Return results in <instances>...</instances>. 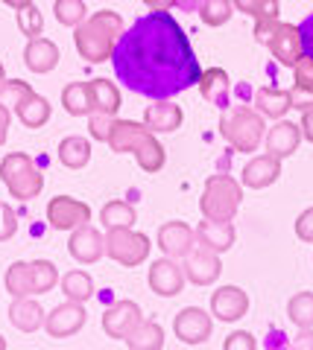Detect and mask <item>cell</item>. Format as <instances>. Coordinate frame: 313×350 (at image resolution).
Segmentation results:
<instances>
[{"label":"cell","instance_id":"4dcf8cb0","mask_svg":"<svg viewBox=\"0 0 313 350\" xmlns=\"http://www.w3.org/2000/svg\"><path fill=\"white\" fill-rule=\"evenodd\" d=\"M15 114L27 129H41L50 120V103L45 100V96H38L36 91H32L27 100L15 108Z\"/></svg>","mask_w":313,"mask_h":350},{"label":"cell","instance_id":"816d5d0a","mask_svg":"<svg viewBox=\"0 0 313 350\" xmlns=\"http://www.w3.org/2000/svg\"><path fill=\"white\" fill-rule=\"evenodd\" d=\"M296 347L299 350H313V327H305V330L296 336Z\"/></svg>","mask_w":313,"mask_h":350},{"label":"cell","instance_id":"7402d4cb","mask_svg":"<svg viewBox=\"0 0 313 350\" xmlns=\"http://www.w3.org/2000/svg\"><path fill=\"white\" fill-rule=\"evenodd\" d=\"M24 64L32 73H50L59 64V47L50 38H29L24 50Z\"/></svg>","mask_w":313,"mask_h":350},{"label":"cell","instance_id":"c3c4849f","mask_svg":"<svg viewBox=\"0 0 313 350\" xmlns=\"http://www.w3.org/2000/svg\"><path fill=\"white\" fill-rule=\"evenodd\" d=\"M9 126H12V111H9L6 105H0V146H3L9 137Z\"/></svg>","mask_w":313,"mask_h":350},{"label":"cell","instance_id":"681fc988","mask_svg":"<svg viewBox=\"0 0 313 350\" xmlns=\"http://www.w3.org/2000/svg\"><path fill=\"white\" fill-rule=\"evenodd\" d=\"M299 129H301V137L310 140V144H313V108H308V111H301V123H299Z\"/></svg>","mask_w":313,"mask_h":350},{"label":"cell","instance_id":"3957f363","mask_svg":"<svg viewBox=\"0 0 313 350\" xmlns=\"http://www.w3.org/2000/svg\"><path fill=\"white\" fill-rule=\"evenodd\" d=\"M109 146L114 152H121V155L123 152H132L138 167L144 172H153V175L164 167V161H167V152L155 140V135L144 123H135V120H114Z\"/></svg>","mask_w":313,"mask_h":350},{"label":"cell","instance_id":"44dd1931","mask_svg":"<svg viewBox=\"0 0 313 350\" xmlns=\"http://www.w3.org/2000/svg\"><path fill=\"white\" fill-rule=\"evenodd\" d=\"M197 239H199V245L205 248H211V251H217V254H223V251H229L234 245V225L231 222H214V219H202V222L197 225Z\"/></svg>","mask_w":313,"mask_h":350},{"label":"cell","instance_id":"ffe728a7","mask_svg":"<svg viewBox=\"0 0 313 350\" xmlns=\"http://www.w3.org/2000/svg\"><path fill=\"white\" fill-rule=\"evenodd\" d=\"M181 120H185L181 105H173L167 100H155L153 105H147V111H144V126L153 131V135H170V131H176L181 126Z\"/></svg>","mask_w":313,"mask_h":350},{"label":"cell","instance_id":"83f0119b","mask_svg":"<svg viewBox=\"0 0 313 350\" xmlns=\"http://www.w3.org/2000/svg\"><path fill=\"white\" fill-rule=\"evenodd\" d=\"M123 342L132 350H161L164 347V327L155 321H141Z\"/></svg>","mask_w":313,"mask_h":350},{"label":"cell","instance_id":"603a6c76","mask_svg":"<svg viewBox=\"0 0 313 350\" xmlns=\"http://www.w3.org/2000/svg\"><path fill=\"white\" fill-rule=\"evenodd\" d=\"M9 321L21 333H36L38 327H45V310H41L38 301L24 295V298H15L12 306H9Z\"/></svg>","mask_w":313,"mask_h":350},{"label":"cell","instance_id":"9a60e30c","mask_svg":"<svg viewBox=\"0 0 313 350\" xmlns=\"http://www.w3.org/2000/svg\"><path fill=\"white\" fill-rule=\"evenodd\" d=\"M149 289L161 298H173V295H179L181 286H185V269H179V262L173 257H164V260H155L153 266H149Z\"/></svg>","mask_w":313,"mask_h":350},{"label":"cell","instance_id":"7c38bea8","mask_svg":"<svg viewBox=\"0 0 313 350\" xmlns=\"http://www.w3.org/2000/svg\"><path fill=\"white\" fill-rule=\"evenodd\" d=\"M141 321H144V315L135 301H117L103 312V330L109 338H126Z\"/></svg>","mask_w":313,"mask_h":350},{"label":"cell","instance_id":"6da1fadb","mask_svg":"<svg viewBox=\"0 0 313 350\" xmlns=\"http://www.w3.org/2000/svg\"><path fill=\"white\" fill-rule=\"evenodd\" d=\"M114 73L129 91L170 100L199 82V59L170 12H149L123 29L112 53Z\"/></svg>","mask_w":313,"mask_h":350},{"label":"cell","instance_id":"ee69618b","mask_svg":"<svg viewBox=\"0 0 313 350\" xmlns=\"http://www.w3.org/2000/svg\"><path fill=\"white\" fill-rule=\"evenodd\" d=\"M296 237L301 239V243L313 245V207H308V211L299 213V219H296Z\"/></svg>","mask_w":313,"mask_h":350},{"label":"cell","instance_id":"f907efd6","mask_svg":"<svg viewBox=\"0 0 313 350\" xmlns=\"http://www.w3.org/2000/svg\"><path fill=\"white\" fill-rule=\"evenodd\" d=\"M144 3H147L149 12H170V9L176 6L179 0H144Z\"/></svg>","mask_w":313,"mask_h":350},{"label":"cell","instance_id":"f5cc1de1","mask_svg":"<svg viewBox=\"0 0 313 350\" xmlns=\"http://www.w3.org/2000/svg\"><path fill=\"white\" fill-rule=\"evenodd\" d=\"M3 3H6V6H12V9H15V12H18V9H24V6H29V3H32V0H3Z\"/></svg>","mask_w":313,"mask_h":350},{"label":"cell","instance_id":"ac0fdd59","mask_svg":"<svg viewBox=\"0 0 313 350\" xmlns=\"http://www.w3.org/2000/svg\"><path fill=\"white\" fill-rule=\"evenodd\" d=\"M278 178H281V158L269 155V152L252 158L243 167V187H249V190H264L269 184H275Z\"/></svg>","mask_w":313,"mask_h":350},{"label":"cell","instance_id":"e575fe53","mask_svg":"<svg viewBox=\"0 0 313 350\" xmlns=\"http://www.w3.org/2000/svg\"><path fill=\"white\" fill-rule=\"evenodd\" d=\"M29 275H32V295H45L59 283V269L50 260H32Z\"/></svg>","mask_w":313,"mask_h":350},{"label":"cell","instance_id":"f546056e","mask_svg":"<svg viewBox=\"0 0 313 350\" xmlns=\"http://www.w3.org/2000/svg\"><path fill=\"white\" fill-rule=\"evenodd\" d=\"M62 105L71 117H85L94 111L91 105V85L88 82H71L62 91Z\"/></svg>","mask_w":313,"mask_h":350},{"label":"cell","instance_id":"db71d44e","mask_svg":"<svg viewBox=\"0 0 313 350\" xmlns=\"http://www.w3.org/2000/svg\"><path fill=\"white\" fill-rule=\"evenodd\" d=\"M6 79V70H3V64H0V82H3Z\"/></svg>","mask_w":313,"mask_h":350},{"label":"cell","instance_id":"7a4b0ae2","mask_svg":"<svg viewBox=\"0 0 313 350\" xmlns=\"http://www.w3.org/2000/svg\"><path fill=\"white\" fill-rule=\"evenodd\" d=\"M123 29H126L123 18L117 12H112V9L94 12V15L85 18L79 27H73V44H77V53L91 64L109 62L117 38L123 36Z\"/></svg>","mask_w":313,"mask_h":350},{"label":"cell","instance_id":"ab89813d","mask_svg":"<svg viewBox=\"0 0 313 350\" xmlns=\"http://www.w3.org/2000/svg\"><path fill=\"white\" fill-rule=\"evenodd\" d=\"M237 12L252 15L255 21L261 18H278V0H231Z\"/></svg>","mask_w":313,"mask_h":350},{"label":"cell","instance_id":"7dc6e473","mask_svg":"<svg viewBox=\"0 0 313 350\" xmlns=\"http://www.w3.org/2000/svg\"><path fill=\"white\" fill-rule=\"evenodd\" d=\"M281 24L278 18H261V21H255V38L261 41V44H266L269 41V36L275 32V27Z\"/></svg>","mask_w":313,"mask_h":350},{"label":"cell","instance_id":"d6986e66","mask_svg":"<svg viewBox=\"0 0 313 350\" xmlns=\"http://www.w3.org/2000/svg\"><path fill=\"white\" fill-rule=\"evenodd\" d=\"M266 152L269 155H275V158H290L293 152L299 149L301 144V129L296 123H290V120H278V123L273 129H266Z\"/></svg>","mask_w":313,"mask_h":350},{"label":"cell","instance_id":"836d02e7","mask_svg":"<svg viewBox=\"0 0 313 350\" xmlns=\"http://www.w3.org/2000/svg\"><path fill=\"white\" fill-rule=\"evenodd\" d=\"M6 292L12 298H24V295H32V275H29V262L18 260L6 269Z\"/></svg>","mask_w":313,"mask_h":350},{"label":"cell","instance_id":"74e56055","mask_svg":"<svg viewBox=\"0 0 313 350\" xmlns=\"http://www.w3.org/2000/svg\"><path fill=\"white\" fill-rule=\"evenodd\" d=\"M88 12V9H85V3L82 0H56V3H53V15H56V21L62 27H79Z\"/></svg>","mask_w":313,"mask_h":350},{"label":"cell","instance_id":"8d00e7d4","mask_svg":"<svg viewBox=\"0 0 313 350\" xmlns=\"http://www.w3.org/2000/svg\"><path fill=\"white\" fill-rule=\"evenodd\" d=\"M231 15H234V3H231V0H202L199 18H202L205 27H223Z\"/></svg>","mask_w":313,"mask_h":350},{"label":"cell","instance_id":"f1b7e54d","mask_svg":"<svg viewBox=\"0 0 313 350\" xmlns=\"http://www.w3.org/2000/svg\"><path fill=\"white\" fill-rule=\"evenodd\" d=\"M59 161H62V167H68V170H82L85 163L91 161V144L79 135L64 137L59 144Z\"/></svg>","mask_w":313,"mask_h":350},{"label":"cell","instance_id":"60d3db41","mask_svg":"<svg viewBox=\"0 0 313 350\" xmlns=\"http://www.w3.org/2000/svg\"><path fill=\"white\" fill-rule=\"evenodd\" d=\"M18 29L24 32L27 38H38L41 29H45V18H41V12L32 3L24 6V9H18Z\"/></svg>","mask_w":313,"mask_h":350},{"label":"cell","instance_id":"b9f144b4","mask_svg":"<svg viewBox=\"0 0 313 350\" xmlns=\"http://www.w3.org/2000/svg\"><path fill=\"white\" fill-rule=\"evenodd\" d=\"M112 126H114V117H109V114H91V120H88L91 137H94V140H103V144H109Z\"/></svg>","mask_w":313,"mask_h":350},{"label":"cell","instance_id":"d590c367","mask_svg":"<svg viewBox=\"0 0 313 350\" xmlns=\"http://www.w3.org/2000/svg\"><path fill=\"white\" fill-rule=\"evenodd\" d=\"M287 315L299 330L305 327H313V292H296L287 304Z\"/></svg>","mask_w":313,"mask_h":350},{"label":"cell","instance_id":"277c9868","mask_svg":"<svg viewBox=\"0 0 313 350\" xmlns=\"http://www.w3.org/2000/svg\"><path fill=\"white\" fill-rule=\"evenodd\" d=\"M220 135L229 140L237 152H246V155H249V152H255L261 146V140L266 135L264 114L255 111L249 105H231L220 120Z\"/></svg>","mask_w":313,"mask_h":350},{"label":"cell","instance_id":"cb8c5ba5","mask_svg":"<svg viewBox=\"0 0 313 350\" xmlns=\"http://www.w3.org/2000/svg\"><path fill=\"white\" fill-rule=\"evenodd\" d=\"M255 105L264 117L281 120L293 108V91H284V88H258Z\"/></svg>","mask_w":313,"mask_h":350},{"label":"cell","instance_id":"11a10c76","mask_svg":"<svg viewBox=\"0 0 313 350\" xmlns=\"http://www.w3.org/2000/svg\"><path fill=\"white\" fill-rule=\"evenodd\" d=\"M0 350H6V338L3 336H0Z\"/></svg>","mask_w":313,"mask_h":350},{"label":"cell","instance_id":"5bb4252c","mask_svg":"<svg viewBox=\"0 0 313 350\" xmlns=\"http://www.w3.org/2000/svg\"><path fill=\"white\" fill-rule=\"evenodd\" d=\"M68 251H71V257L77 262L91 266V262H97L105 254V237L97 231V228H91L88 222H85L79 228H73V234L68 239Z\"/></svg>","mask_w":313,"mask_h":350},{"label":"cell","instance_id":"f35d334b","mask_svg":"<svg viewBox=\"0 0 313 350\" xmlns=\"http://www.w3.org/2000/svg\"><path fill=\"white\" fill-rule=\"evenodd\" d=\"M29 94H32V88L27 82H21V79H3L0 82V105H6L9 111L18 108Z\"/></svg>","mask_w":313,"mask_h":350},{"label":"cell","instance_id":"e0dca14e","mask_svg":"<svg viewBox=\"0 0 313 350\" xmlns=\"http://www.w3.org/2000/svg\"><path fill=\"white\" fill-rule=\"evenodd\" d=\"M193 245H197V234H193L185 222H164L158 228V248L164 251L167 257H173V260L188 257Z\"/></svg>","mask_w":313,"mask_h":350},{"label":"cell","instance_id":"9c48e42d","mask_svg":"<svg viewBox=\"0 0 313 350\" xmlns=\"http://www.w3.org/2000/svg\"><path fill=\"white\" fill-rule=\"evenodd\" d=\"M173 330H176L179 342L197 347V345H205L211 338L214 324H211V315L205 310H199V306H185V310L176 315V321H173Z\"/></svg>","mask_w":313,"mask_h":350},{"label":"cell","instance_id":"7bdbcfd3","mask_svg":"<svg viewBox=\"0 0 313 350\" xmlns=\"http://www.w3.org/2000/svg\"><path fill=\"white\" fill-rule=\"evenodd\" d=\"M15 231H18V216H15V211L6 202H0V243L12 239Z\"/></svg>","mask_w":313,"mask_h":350},{"label":"cell","instance_id":"5b68a950","mask_svg":"<svg viewBox=\"0 0 313 350\" xmlns=\"http://www.w3.org/2000/svg\"><path fill=\"white\" fill-rule=\"evenodd\" d=\"M0 178H3L9 196L18 202H29L45 190V175H41V170L24 152H9L0 161Z\"/></svg>","mask_w":313,"mask_h":350},{"label":"cell","instance_id":"d6a6232c","mask_svg":"<svg viewBox=\"0 0 313 350\" xmlns=\"http://www.w3.org/2000/svg\"><path fill=\"white\" fill-rule=\"evenodd\" d=\"M135 219H138L135 207L129 204V202H121V199L109 202V204H105L103 211H100V222H103L105 231H109V228H132Z\"/></svg>","mask_w":313,"mask_h":350},{"label":"cell","instance_id":"8fae6325","mask_svg":"<svg viewBox=\"0 0 313 350\" xmlns=\"http://www.w3.org/2000/svg\"><path fill=\"white\" fill-rule=\"evenodd\" d=\"M185 260H188L185 262V280L197 283V286H211L223 271L220 254L211 251V248H205V245H193Z\"/></svg>","mask_w":313,"mask_h":350},{"label":"cell","instance_id":"30bf717a","mask_svg":"<svg viewBox=\"0 0 313 350\" xmlns=\"http://www.w3.org/2000/svg\"><path fill=\"white\" fill-rule=\"evenodd\" d=\"M88 315H85V306L79 301H68V304H59L50 315H45V330L50 333V338H68V336H77Z\"/></svg>","mask_w":313,"mask_h":350},{"label":"cell","instance_id":"1f68e13d","mask_svg":"<svg viewBox=\"0 0 313 350\" xmlns=\"http://www.w3.org/2000/svg\"><path fill=\"white\" fill-rule=\"evenodd\" d=\"M62 292H64V298H68V301L85 304L94 295V280H91L88 271L73 269V271H68V275L62 278Z\"/></svg>","mask_w":313,"mask_h":350},{"label":"cell","instance_id":"bcb514c9","mask_svg":"<svg viewBox=\"0 0 313 350\" xmlns=\"http://www.w3.org/2000/svg\"><path fill=\"white\" fill-rule=\"evenodd\" d=\"M299 36H301V53H305L308 59H313V12L301 21Z\"/></svg>","mask_w":313,"mask_h":350},{"label":"cell","instance_id":"d4e9b609","mask_svg":"<svg viewBox=\"0 0 313 350\" xmlns=\"http://www.w3.org/2000/svg\"><path fill=\"white\" fill-rule=\"evenodd\" d=\"M91 105L94 111L91 114H109L114 117L121 111V91H117V85L109 82V79H91Z\"/></svg>","mask_w":313,"mask_h":350},{"label":"cell","instance_id":"8992f818","mask_svg":"<svg viewBox=\"0 0 313 350\" xmlns=\"http://www.w3.org/2000/svg\"><path fill=\"white\" fill-rule=\"evenodd\" d=\"M243 190L231 175H208L205 178V190H202V216L214 219V222H231L237 207H240Z\"/></svg>","mask_w":313,"mask_h":350},{"label":"cell","instance_id":"4316f807","mask_svg":"<svg viewBox=\"0 0 313 350\" xmlns=\"http://www.w3.org/2000/svg\"><path fill=\"white\" fill-rule=\"evenodd\" d=\"M199 91L211 105L225 108V94H229V73L223 68H208L199 73Z\"/></svg>","mask_w":313,"mask_h":350},{"label":"cell","instance_id":"f6af8a7d","mask_svg":"<svg viewBox=\"0 0 313 350\" xmlns=\"http://www.w3.org/2000/svg\"><path fill=\"white\" fill-rule=\"evenodd\" d=\"M223 347H225V350H255L258 342H255V336H252V333L237 330V333H231L229 338H225V345H223Z\"/></svg>","mask_w":313,"mask_h":350},{"label":"cell","instance_id":"2e32d148","mask_svg":"<svg viewBox=\"0 0 313 350\" xmlns=\"http://www.w3.org/2000/svg\"><path fill=\"white\" fill-rule=\"evenodd\" d=\"M249 312V295L240 286H220L211 295V315L220 321H240Z\"/></svg>","mask_w":313,"mask_h":350},{"label":"cell","instance_id":"4fadbf2b","mask_svg":"<svg viewBox=\"0 0 313 350\" xmlns=\"http://www.w3.org/2000/svg\"><path fill=\"white\" fill-rule=\"evenodd\" d=\"M266 47H269V53H273V59H278V62L284 64V68H296L299 59L305 56V53H301L299 27H296V24H284V21L275 27L273 36H269Z\"/></svg>","mask_w":313,"mask_h":350},{"label":"cell","instance_id":"ba28073f","mask_svg":"<svg viewBox=\"0 0 313 350\" xmlns=\"http://www.w3.org/2000/svg\"><path fill=\"white\" fill-rule=\"evenodd\" d=\"M47 222L56 231H73V228L91 222V207L71 196H56L47 202Z\"/></svg>","mask_w":313,"mask_h":350},{"label":"cell","instance_id":"52a82bcc","mask_svg":"<svg viewBox=\"0 0 313 350\" xmlns=\"http://www.w3.org/2000/svg\"><path fill=\"white\" fill-rule=\"evenodd\" d=\"M149 248H153L149 237L141 231H132V228H109V237H105V254L126 269L147 262Z\"/></svg>","mask_w":313,"mask_h":350},{"label":"cell","instance_id":"484cf974","mask_svg":"<svg viewBox=\"0 0 313 350\" xmlns=\"http://www.w3.org/2000/svg\"><path fill=\"white\" fill-rule=\"evenodd\" d=\"M293 70H296L293 108H299V111H308V108H313V59L301 56Z\"/></svg>","mask_w":313,"mask_h":350}]
</instances>
